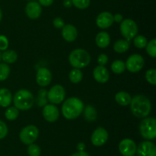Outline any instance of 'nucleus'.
Here are the masks:
<instances>
[{
    "label": "nucleus",
    "mask_w": 156,
    "mask_h": 156,
    "mask_svg": "<svg viewBox=\"0 0 156 156\" xmlns=\"http://www.w3.org/2000/svg\"><path fill=\"white\" fill-rule=\"evenodd\" d=\"M133 114L137 118H145L150 113L152 104L149 98L144 95H136L129 103Z\"/></svg>",
    "instance_id": "1"
},
{
    "label": "nucleus",
    "mask_w": 156,
    "mask_h": 156,
    "mask_svg": "<svg viewBox=\"0 0 156 156\" xmlns=\"http://www.w3.org/2000/svg\"><path fill=\"white\" fill-rule=\"evenodd\" d=\"M84 110L83 102L76 97L67 99L62 106V113L67 119H75L79 117Z\"/></svg>",
    "instance_id": "2"
},
{
    "label": "nucleus",
    "mask_w": 156,
    "mask_h": 156,
    "mask_svg": "<svg viewBox=\"0 0 156 156\" xmlns=\"http://www.w3.org/2000/svg\"><path fill=\"white\" fill-rule=\"evenodd\" d=\"M15 106L18 110H28L33 106L34 98L33 94L27 90H20L15 93L13 99Z\"/></svg>",
    "instance_id": "3"
},
{
    "label": "nucleus",
    "mask_w": 156,
    "mask_h": 156,
    "mask_svg": "<svg viewBox=\"0 0 156 156\" xmlns=\"http://www.w3.org/2000/svg\"><path fill=\"white\" fill-rule=\"evenodd\" d=\"M69 61L74 68L80 69L87 67L91 62V56L83 49H76L69 56Z\"/></svg>",
    "instance_id": "4"
},
{
    "label": "nucleus",
    "mask_w": 156,
    "mask_h": 156,
    "mask_svg": "<svg viewBox=\"0 0 156 156\" xmlns=\"http://www.w3.org/2000/svg\"><path fill=\"white\" fill-rule=\"evenodd\" d=\"M140 134L144 139H154L156 137V120L155 118L147 117L141 121Z\"/></svg>",
    "instance_id": "5"
},
{
    "label": "nucleus",
    "mask_w": 156,
    "mask_h": 156,
    "mask_svg": "<svg viewBox=\"0 0 156 156\" xmlns=\"http://www.w3.org/2000/svg\"><path fill=\"white\" fill-rule=\"evenodd\" d=\"M120 30L121 35L125 38V40L129 41L138 34V26L133 20L128 18L121 21Z\"/></svg>",
    "instance_id": "6"
},
{
    "label": "nucleus",
    "mask_w": 156,
    "mask_h": 156,
    "mask_svg": "<svg viewBox=\"0 0 156 156\" xmlns=\"http://www.w3.org/2000/svg\"><path fill=\"white\" fill-rule=\"evenodd\" d=\"M39 135L38 128L35 125H29L24 127L20 132V140L25 145L33 144L37 140Z\"/></svg>",
    "instance_id": "7"
},
{
    "label": "nucleus",
    "mask_w": 156,
    "mask_h": 156,
    "mask_svg": "<svg viewBox=\"0 0 156 156\" xmlns=\"http://www.w3.org/2000/svg\"><path fill=\"white\" fill-rule=\"evenodd\" d=\"M66 96L65 89L62 86L56 84L52 87L47 93V99L52 104H59L64 100Z\"/></svg>",
    "instance_id": "8"
},
{
    "label": "nucleus",
    "mask_w": 156,
    "mask_h": 156,
    "mask_svg": "<svg viewBox=\"0 0 156 156\" xmlns=\"http://www.w3.org/2000/svg\"><path fill=\"white\" fill-rule=\"evenodd\" d=\"M145 61L143 56L137 54L130 55L125 64L126 68L131 73H137L143 69Z\"/></svg>",
    "instance_id": "9"
},
{
    "label": "nucleus",
    "mask_w": 156,
    "mask_h": 156,
    "mask_svg": "<svg viewBox=\"0 0 156 156\" xmlns=\"http://www.w3.org/2000/svg\"><path fill=\"white\" fill-rule=\"evenodd\" d=\"M136 145L130 139H123L119 144L120 152L123 156H133L136 152Z\"/></svg>",
    "instance_id": "10"
},
{
    "label": "nucleus",
    "mask_w": 156,
    "mask_h": 156,
    "mask_svg": "<svg viewBox=\"0 0 156 156\" xmlns=\"http://www.w3.org/2000/svg\"><path fill=\"white\" fill-rule=\"evenodd\" d=\"M108 139V133L103 127H98L93 132L91 135V142L95 146L105 145Z\"/></svg>",
    "instance_id": "11"
},
{
    "label": "nucleus",
    "mask_w": 156,
    "mask_h": 156,
    "mask_svg": "<svg viewBox=\"0 0 156 156\" xmlns=\"http://www.w3.org/2000/svg\"><path fill=\"white\" fill-rule=\"evenodd\" d=\"M138 156H156V146L149 141H145L139 145L136 148Z\"/></svg>",
    "instance_id": "12"
},
{
    "label": "nucleus",
    "mask_w": 156,
    "mask_h": 156,
    "mask_svg": "<svg viewBox=\"0 0 156 156\" xmlns=\"http://www.w3.org/2000/svg\"><path fill=\"white\" fill-rule=\"evenodd\" d=\"M37 83L41 87H47L50 84L52 80V74L50 70L46 67H41L38 69L36 76Z\"/></svg>",
    "instance_id": "13"
},
{
    "label": "nucleus",
    "mask_w": 156,
    "mask_h": 156,
    "mask_svg": "<svg viewBox=\"0 0 156 156\" xmlns=\"http://www.w3.org/2000/svg\"><path fill=\"white\" fill-rule=\"evenodd\" d=\"M43 116L48 122H54L59 119V110L53 104H47L43 109Z\"/></svg>",
    "instance_id": "14"
},
{
    "label": "nucleus",
    "mask_w": 156,
    "mask_h": 156,
    "mask_svg": "<svg viewBox=\"0 0 156 156\" xmlns=\"http://www.w3.org/2000/svg\"><path fill=\"white\" fill-rule=\"evenodd\" d=\"M114 22V15L108 12H103L98 15L96 24L100 28L105 29L111 27Z\"/></svg>",
    "instance_id": "15"
},
{
    "label": "nucleus",
    "mask_w": 156,
    "mask_h": 156,
    "mask_svg": "<svg viewBox=\"0 0 156 156\" xmlns=\"http://www.w3.org/2000/svg\"><path fill=\"white\" fill-rule=\"evenodd\" d=\"M25 12L28 18L31 19H37L41 16L42 8L37 2H30L26 6Z\"/></svg>",
    "instance_id": "16"
},
{
    "label": "nucleus",
    "mask_w": 156,
    "mask_h": 156,
    "mask_svg": "<svg viewBox=\"0 0 156 156\" xmlns=\"http://www.w3.org/2000/svg\"><path fill=\"white\" fill-rule=\"evenodd\" d=\"M93 76L96 81L101 84H105L109 80V71L105 66H97L93 70Z\"/></svg>",
    "instance_id": "17"
},
{
    "label": "nucleus",
    "mask_w": 156,
    "mask_h": 156,
    "mask_svg": "<svg viewBox=\"0 0 156 156\" xmlns=\"http://www.w3.org/2000/svg\"><path fill=\"white\" fill-rule=\"evenodd\" d=\"M62 35L65 41L73 42L77 38V29L73 24H65L62 28Z\"/></svg>",
    "instance_id": "18"
},
{
    "label": "nucleus",
    "mask_w": 156,
    "mask_h": 156,
    "mask_svg": "<svg viewBox=\"0 0 156 156\" xmlns=\"http://www.w3.org/2000/svg\"><path fill=\"white\" fill-rule=\"evenodd\" d=\"M95 41L97 45L101 48H105L109 45L111 42V38L108 32H101L96 35Z\"/></svg>",
    "instance_id": "19"
},
{
    "label": "nucleus",
    "mask_w": 156,
    "mask_h": 156,
    "mask_svg": "<svg viewBox=\"0 0 156 156\" xmlns=\"http://www.w3.org/2000/svg\"><path fill=\"white\" fill-rule=\"evenodd\" d=\"M12 96L11 92L6 88L0 89V106L8 107L12 103Z\"/></svg>",
    "instance_id": "20"
},
{
    "label": "nucleus",
    "mask_w": 156,
    "mask_h": 156,
    "mask_svg": "<svg viewBox=\"0 0 156 156\" xmlns=\"http://www.w3.org/2000/svg\"><path fill=\"white\" fill-rule=\"evenodd\" d=\"M131 97L130 95L126 92H119L116 94L115 96V100L119 105L120 106H128L129 105L131 102Z\"/></svg>",
    "instance_id": "21"
},
{
    "label": "nucleus",
    "mask_w": 156,
    "mask_h": 156,
    "mask_svg": "<svg viewBox=\"0 0 156 156\" xmlns=\"http://www.w3.org/2000/svg\"><path fill=\"white\" fill-rule=\"evenodd\" d=\"M130 43L126 40H117L114 44V50L117 53H124L129 48Z\"/></svg>",
    "instance_id": "22"
},
{
    "label": "nucleus",
    "mask_w": 156,
    "mask_h": 156,
    "mask_svg": "<svg viewBox=\"0 0 156 156\" xmlns=\"http://www.w3.org/2000/svg\"><path fill=\"white\" fill-rule=\"evenodd\" d=\"M18 54L15 50H5L2 54V60L5 64H12L17 61Z\"/></svg>",
    "instance_id": "23"
},
{
    "label": "nucleus",
    "mask_w": 156,
    "mask_h": 156,
    "mask_svg": "<svg viewBox=\"0 0 156 156\" xmlns=\"http://www.w3.org/2000/svg\"><path fill=\"white\" fill-rule=\"evenodd\" d=\"M111 70L114 73H117V74H120V73H123L126 70L125 63L123 61H120V60H116L111 64Z\"/></svg>",
    "instance_id": "24"
},
{
    "label": "nucleus",
    "mask_w": 156,
    "mask_h": 156,
    "mask_svg": "<svg viewBox=\"0 0 156 156\" xmlns=\"http://www.w3.org/2000/svg\"><path fill=\"white\" fill-rule=\"evenodd\" d=\"M82 78H83V74L79 69L75 68L70 71L69 80L73 84H78V83L81 82Z\"/></svg>",
    "instance_id": "25"
},
{
    "label": "nucleus",
    "mask_w": 156,
    "mask_h": 156,
    "mask_svg": "<svg viewBox=\"0 0 156 156\" xmlns=\"http://www.w3.org/2000/svg\"><path fill=\"white\" fill-rule=\"evenodd\" d=\"M84 113H85V118L88 122H93L97 117V112L92 106H87Z\"/></svg>",
    "instance_id": "26"
},
{
    "label": "nucleus",
    "mask_w": 156,
    "mask_h": 156,
    "mask_svg": "<svg viewBox=\"0 0 156 156\" xmlns=\"http://www.w3.org/2000/svg\"><path fill=\"white\" fill-rule=\"evenodd\" d=\"M18 115H19V111L15 106L9 107L5 113V116L6 119L11 121L16 119Z\"/></svg>",
    "instance_id": "27"
},
{
    "label": "nucleus",
    "mask_w": 156,
    "mask_h": 156,
    "mask_svg": "<svg viewBox=\"0 0 156 156\" xmlns=\"http://www.w3.org/2000/svg\"><path fill=\"white\" fill-rule=\"evenodd\" d=\"M10 74V67L5 63L0 64V81L5 80Z\"/></svg>",
    "instance_id": "28"
},
{
    "label": "nucleus",
    "mask_w": 156,
    "mask_h": 156,
    "mask_svg": "<svg viewBox=\"0 0 156 156\" xmlns=\"http://www.w3.org/2000/svg\"><path fill=\"white\" fill-rule=\"evenodd\" d=\"M133 43L134 45H135L136 47H138V48L140 49H142L146 47L148 41L146 37H144L143 35H136V36L134 38Z\"/></svg>",
    "instance_id": "29"
},
{
    "label": "nucleus",
    "mask_w": 156,
    "mask_h": 156,
    "mask_svg": "<svg viewBox=\"0 0 156 156\" xmlns=\"http://www.w3.org/2000/svg\"><path fill=\"white\" fill-rule=\"evenodd\" d=\"M146 51L152 58H155L156 57V39H152L147 43L146 46Z\"/></svg>",
    "instance_id": "30"
},
{
    "label": "nucleus",
    "mask_w": 156,
    "mask_h": 156,
    "mask_svg": "<svg viewBox=\"0 0 156 156\" xmlns=\"http://www.w3.org/2000/svg\"><path fill=\"white\" fill-rule=\"evenodd\" d=\"M146 79L152 85L156 84V70L155 69L148 70L146 73Z\"/></svg>",
    "instance_id": "31"
},
{
    "label": "nucleus",
    "mask_w": 156,
    "mask_h": 156,
    "mask_svg": "<svg viewBox=\"0 0 156 156\" xmlns=\"http://www.w3.org/2000/svg\"><path fill=\"white\" fill-rule=\"evenodd\" d=\"M41 152V148L37 145L30 144L27 148V153L30 156H40Z\"/></svg>",
    "instance_id": "32"
},
{
    "label": "nucleus",
    "mask_w": 156,
    "mask_h": 156,
    "mask_svg": "<svg viewBox=\"0 0 156 156\" xmlns=\"http://www.w3.org/2000/svg\"><path fill=\"white\" fill-rule=\"evenodd\" d=\"M91 0H72L74 6L79 9H85L89 6Z\"/></svg>",
    "instance_id": "33"
},
{
    "label": "nucleus",
    "mask_w": 156,
    "mask_h": 156,
    "mask_svg": "<svg viewBox=\"0 0 156 156\" xmlns=\"http://www.w3.org/2000/svg\"><path fill=\"white\" fill-rule=\"evenodd\" d=\"M9 47V41L5 35H0V50H5Z\"/></svg>",
    "instance_id": "34"
},
{
    "label": "nucleus",
    "mask_w": 156,
    "mask_h": 156,
    "mask_svg": "<svg viewBox=\"0 0 156 156\" xmlns=\"http://www.w3.org/2000/svg\"><path fill=\"white\" fill-rule=\"evenodd\" d=\"M8 133V128L3 121L0 120V139H4Z\"/></svg>",
    "instance_id": "35"
},
{
    "label": "nucleus",
    "mask_w": 156,
    "mask_h": 156,
    "mask_svg": "<svg viewBox=\"0 0 156 156\" xmlns=\"http://www.w3.org/2000/svg\"><path fill=\"white\" fill-rule=\"evenodd\" d=\"M53 25L55 28L58 29H62L63 26L65 25V22H64L63 19L60 17H57L53 20Z\"/></svg>",
    "instance_id": "36"
},
{
    "label": "nucleus",
    "mask_w": 156,
    "mask_h": 156,
    "mask_svg": "<svg viewBox=\"0 0 156 156\" xmlns=\"http://www.w3.org/2000/svg\"><path fill=\"white\" fill-rule=\"evenodd\" d=\"M108 58L106 54H101L98 57V63L99 65L101 66H105L108 64Z\"/></svg>",
    "instance_id": "37"
},
{
    "label": "nucleus",
    "mask_w": 156,
    "mask_h": 156,
    "mask_svg": "<svg viewBox=\"0 0 156 156\" xmlns=\"http://www.w3.org/2000/svg\"><path fill=\"white\" fill-rule=\"evenodd\" d=\"M47 103V99L46 97H41V96H38L37 97V104L38 106L42 107L45 106Z\"/></svg>",
    "instance_id": "38"
},
{
    "label": "nucleus",
    "mask_w": 156,
    "mask_h": 156,
    "mask_svg": "<svg viewBox=\"0 0 156 156\" xmlns=\"http://www.w3.org/2000/svg\"><path fill=\"white\" fill-rule=\"evenodd\" d=\"M38 2H39V4L41 6L47 7V6H50L53 4V0H38Z\"/></svg>",
    "instance_id": "39"
},
{
    "label": "nucleus",
    "mask_w": 156,
    "mask_h": 156,
    "mask_svg": "<svg viewBox=\"0 0 156 156\" xmlns=\"http://www.w3.org/2000/svg\"><path fill=\"white\" fill-rule=\"evenodd\" d=\"M114 21H115L117 23L121 22L123 21V15H120V14H116L114 16Z\"/></svg>",
    "instance_id": "40"
},
{
    "label": "nucleus",
    "mask_w": 156,
    "mask_h": 156,
    "mask_svg": "<svg viewBox=\"0 0 156 156\" xmlns=\"http://www.w3.org/2000/svg\"><path fill=\"white\" fill-rule=\"evenodd\" d=\"M47 96V92L45 89H41L38 91V96H41V97H46Z\"/></svg>",
    "instance_id": "41"
},
{
    "label": "nucleus",
    "mask_w": 156,
    "mask_h": 156,
    "mask_svg": "<svg viewBox=\"0 0 156 156\" xmlns=\"http://www.w3.org/2000/svg\"><path fill=\"white\" fill-rule=\"evenodd\" d=\"M71 156H89V154H88L85 151H78V152L74 153L73 154H72Z\"/></svg>",
    "instance_id": "42"
},
{
    "label": "nucleus",
    "mask_w": 156,
    "mask_h": 156,
    "mask_svg": "<svg viewBox=\"0 0 156 156\" xmlns=\"http://www.w3.org/2000/svg\"><path fill=\"white\" fill-rule=\"evenodd\" d=\"M63 6H65L66 8H71L72 6H73L72 0H64Z\"/></svg>",
    "instance_id": "43"
},
{
    "label": "nucleus",
    "mask_w": 156,
    "mask_h": 156,
    "mask_svg": "<svg viewBox=\"0 0 156 156\" xmlns=\"http://www.w3.org/2000/svg\"><path fill=\"white\" fill-rule=\"evenodd\" d=\"M85 144L82 143V142H80V143L78 144L77 145V148L79 149V151H84V149H85Z\"/></svg>",
    "instance_id": "44"
},
{
    "label": "nucleus",
    "mask_w": 156,
    "mask_h": 156,
    "mask_svg": "<svg viewBox=\"0 0 156 156\" xmlns=\"http://www.w3.org/2000/svg\"><path fill=\"white\" fill-rule=\"evenodd\" d=\"M2 18V12L1 9H0V21H1Z\"/></svg>",
    "instance_id": "45"
},
{
    "label": "nucleus",
    "mask_w": 156,
    "mask_h": 156,
    "mask_svg": "<svg viewBox=\"0 0 156 156\" xmlns=\"http://www.w3.org/2000/svg\"><path fill=\"white\" fill-rule=\"evenodd\" d=\"M1 60H2V53L1 51H0V61H1Z\"/></svg>",
    "instance_id": "46"
}]
</instances>
